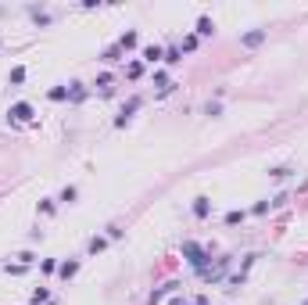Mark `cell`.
<instances>
[{"label": "cell", "mask_w": 308, "mask_h": 305, "mask_svg": "<svg viewBox=\"0 0 308 305\" xmlns=\"http://www.w3.org/2000/svg\"><path fill=\"white\" fill-rule=\"evenodd\" d=\"M169 305H190V301H187V298H172Z\"/></svg>", "instance_id": "26"}, {"label": "cell", "mask_w": 308, "mask_h": 305, "mask_svg": "<svg viewBox=\"0 0 308 305\" xmlns=\"http://www.w3.org/2000/svg\"><path fill=\"white\" fill-rule=\"evenodd\" d=\"M50 101H68V86H50Z\"/></svg>", "instance_id": "15"}, {"label": "cell", "mask_w": 308, "mask_h": 305, "mask_svg": "<svg viewBox=\"0 0 308 305\" xmlns=\"http://www.w3.org/2000/svg\"><path fill=\"white\" fill-rule=\"evenodd\" d=\"M237 223H244V212H237V208L226 212V226H237Z\"/></svg>", "instance_id": "20"}, {"label": "cell", "mask_w": 308, "mask_h": 305, "mask_svg": "<svg viewBox=\"0 0 308 305\" xmlns=\"http://www.w3.org/2000/svg\"><path fill=\"white\" fill-rule=\"evenodd\" d=\"M136 43H140V36H136V29H129V33H122V40H118V47H122V54H125V51H133Z\"/></svg>", "instance_id": "6"}, {"label": "cell", "mask_w": 308, "mask_h": 305, "mask_svg": "<svg viewBox=\"0 0 308 305\" xmlns=\"http://www.w3.org/2000/svg\"><path fill=\"white\" fill-rule=\"evenodd\" d=\"M176 287H179V284H165L162 291H154V294H150V305H162V298H165L169 291H176Z\"/></svg>", "instance_id": "12"}, {"label": "cell", "mask_w": 308, "mask_h": 305, "mask_svg": "<svg viewBox=\"0 0 308 305\" xmlns=\"http://www.w3.org/2000/svg\"><path fill=\"white\" fill-rule=\"evenodd\" d=\"M125 76H129V79H140V76H143V65H140V61H133V65L125 68Z\"/></svg>", "instance_id": "18"}, {"label": "cell", "mask_w": 308, "mask_h": 305, "mask_svg": "<svg viewBox=\"0 0 308 305\" xmlns=\"http://www.w3.org/2000/svg\"><path fill=\"white\" fill-rule=\"evenodd\" d=\"M0 15H4V8H0Z\"/></svg>", "instance_id": "27"}, {"label": "cell", "mask_w": 308, "mask_h": 305, "mask_svg": "<svg viewBox=\"0 0 308 305\" xmlns=\"http://www.w3.org/2000/svg\"><path fill=\"white\" fill-rule=\"evenodd\" d=\"M104 58H108V61H118V58H122V47H118V43H115V47H111V51H108V54H104Z\"/></svg>", "instance_id": "22"}, {"label": "cell", "mask_w": 308, "mask_h": 305, "mask_svg": "<svg viewBox=\"0 0 308 305\" xmlns=\"http://www.w3.org/2000/svg\"><path fill=\"white\" fill-rule=\"evenodd\" d=\"M194 216H197V219H208V216H212V201H208L204 194L194 198Z\"/></svg>", "instance_id": "5"}, {"label": "cell", "mask_w": 308, "mask_h": 305, "mask_svg": "<svg viewBox=\"0 0 308 305\" xmlns=\"http://www.w3.org/2000/svg\"><path fill=\"white\" fill-rule=\"evenodd\" d=\"M40 212H43V216H50V212H54V201H50V198H47V201H40Z\"/></svg>", "instance_id": "24"}, {"label": "cell", "mask_w": 308, "mask_h": 305, "mask_svg": "<svg viewBox=\"0 0 308 305\" xmlns=\"http://www.w3.org/2000/svg\"><path fill=\"white\" fill-rule=\"evenodd\" d=\"M104 248H108V237H90V244H86L90 255H97V251H104Z\"/></svg>", "instance_id": "11"}, {"label": "cell", "mask_w": 308, "mask_h": 305, "mask_svg": "<svg viewBox=\"0 0 308 305\" xmlns=\"http://www.w3.org/2000/svg\"><path fill=\"white\" fill-rule=\"evenodd\" d=\"M75 198H79V191H75V187H65V191H61V201H65V205H72Z\"/></svg>", "instance_id": "19"}, {"label": "cell", "mask_w": 308, "mask_h": 305, "mask_svg": "<svg viewBox=\"0 0 308 305\" xmlns=\"http://www.w3.org/2000/svg\"><path fill=\"white\" fill-rule=\"evenodd\" d=\"M140 104H143V101H140V97H133V101H129V104H125V108H122V115H118V119H115V126H125V122H129V119H133V111H136V108H140Z\"/></svg>", "instance_id": "4"}, {"label": "cell", "mask_w": 308, "mask_h": 305, "mask_svg": "<svg viewBox=\"0 0 308 305\" xmlns=\"http://www.w3.org/2000/svg\"><path fill=\"white\" fill-rule=\"evenodd\" d=\"M40 269H43V273H58V262H54V259H43Z\"/></svg>", "instance_id": "21"}, {"label": "cell", "mask_w": 308, "mask_h": 305, "mask_svg": "<svg viewBox=\"0 0 308 305\" xmlns=\"http://www.w3.org/2000/svg\"><path fill=\"white\" fill-rule=\"evenodd\" d=\"M8 83H15V86H18V83H25V68H22V65H18V68H11Z\"/></svg>", "instance_id": "16"}, {"label": "cell", "mask_w": 308, "mask_h": 305, "mask_svg": "<svg viewBox=\"0 0 308 305\" xmlns=\"http://www.w3.org/2000/svg\"><path fill=\"white\" fill-rule=\"evenodd\" d=\"M75 273H79V262H61V266H58V276H61V280H72Z\"/></svg>", "instance_id": "9"}, {"label": "cell", "mask_w": 308, "mask_h": 305, "mask_svg": "<svg viewBox=\"0 0 308 305\" xmlns=\"http://www.w3.org/2000/svg\"><path fill=\"white\" fill-rule=\"evenodd\" d=\"M262 43H265V29H251V33L240 36V47H247V51L251 47H262Z\"/></svg>", "instance_id": "3"}, {"label": "cell", "mask_w": 308, "mask_h": 305, "mask_svg": "<svg viewBox=\"0 0 308 305\" xmlns=\"http://www.w3.org/2000/svg\"><path fill=\"white\" fill-rule=\"evenodd\" d=\"M33 305H50V291H47V287L33 291Z\"/></svg>", "instance_id": "13"}, {"label": "cell", "mask_w": 308, "mask_h": 305, "mask_svg": "<svg viewBox=\"0 0 308 305\" xmlns=\"http://www.w3.org/2000/svg\"><path fill=\"white\" fill-rule=\"evenodd\" d=\"M183 255H187V262H190L197 273H204V269H208V251H204L201 244H194V241H183Z\"/></svg>", "instance_id": "1"}, {"label": "cell", "mask_w": 308, "mask_h": 305, "mask_svg": "<svg viewBox=\"0 0 308 305\" xmlns=\"http://www.w3.org/2000/svg\"><path fill=\"white\" fill-rule=\"evenodd\" d=\"M68 101H75V104L86 101V86H83V83H72V86H68Z\"/></svg>", "instance_id": "10"}, {"label": "cell", "mask_w": 308, "mask_h": 305, "mask_svg": "<svg viewBox=\"0 0 308 305\" xmlns=\"http://www.w3.org/2000/svg\"><path fill=\"white\" fill-rule=\"evenodd\" d=\"M197 47V36H183V51H194Z\"/></svg>", "instance_id": "23"}, {"label": "cell", "mask_w": 308, "mask_h": 305, "mask_svg": "<svg viewBox=\"0 0 308 305\" xmlns=\"http://www.w3.org/2000/svg\"><path fill=\"white\" fill-rule=\"evenodd\" d=\"M194 305H208V298H204V294H197V298H194Z\"/></svg>", "instance_id": "25"}, {"label": "cell", "mask_w": 308, "mask_h": 305, "mask_svg": "<svg viewBox=\"0 0 308 305\" xmlns=\"http://www.w3.org/2000/svg\"><path fill=\"white\" fill-rule=\"evenodd\" d=\"M11 122H33V104L29 101H18V104H11Z\"/></svg>", "instance_id": "2"}, {"label": "cell", "mask_w": 308, "mask_h": 305, "mask_svg": "<svg viewBox=\"0 0 308 305\" xmlns=\"http://www.w3.org/2000/svg\"><path fill=\"white\" fill-rule=\"evenodd\" d=\"M29 15H33V18H36V22H40V26H50V15H47V11H40V8H33V11H29Z\"/></svg>", "instance_id": "17"}, {"label": "cell", "mask_w": 308, "mask_h": 305, "mask_svg": "<svg viewBox=\"0 0 308 305\" xmlns=\"http://www.w3.org/2000/svg\"><path fill=\"white\" fill-rule=\"evenodd\" d=\"M212 33H215V22H212L208 15H201V18H197V36H212Z\"/></svg>", "instance_id": "8"}, {"label": "cell", "mask_w": 308, "mask_h": 305, "mask_svg": "<svg viewBox=\"0 0 308 305\" xmlns=\"http://www.w3.org/2000/svg\"><path fill=\"white\" fill-rule=\"evenodd\" d=\"M162 58H165V51H162V47H154V43H150V47H143V61H147V65L162 61Z\"/></svg>", "instance_id": "7"}, {"label": "cell", "mask_w": 308, "mask_h": 305, "mask_svg": "<svg viewBox=\"0 0 308 305\" xmlns=\"http://www.w3.org/2000/svg\"><path fill=\"white\" fill-rule=\"evenodd\" d=\"M165 61H169V65H179V61H183V51H179V47H169V51H165Z\"/></svg>", "instance_id": "14"}]
</instances>
